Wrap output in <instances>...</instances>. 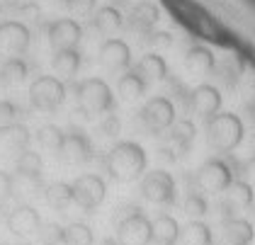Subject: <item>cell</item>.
Returning <instances> with one entry per match:
<instances>
[{
  "label": "cell",
  "instance_id": "cell-1",
  "mask_svg": "<svg viewBox=\"0 0 255 245\" xmlns=\"http://www.w3.org/2000/svg\"><path fill=\"white\" fill-rule=\"evenodd\" d=\"M146 151L136 141H117L105 155V172L115 182H134L146 172Z\"/></svg>",
  "mask_w": 255,
  "mask_h": 245
},
{
  "label": "cell",
  "instance_id": "cell-2",
  "mask_svg": "<svg viewBox=\"0 0 255 245\" xmlns=\"http://www.w3.org/2000/svg\"><path fill=\"white\" fill-rule=\"evenodd\" d=\"M243 138H246V126L236 112H219L207 124V141L214 153L229 155L243 143Z\"/></svg>",
  "mask_w": 255,
  "mask_h": 245
},
{
  "label": "cell",
  "instance_id": "cell-3",
  "mask_svg": "<svg viewBox=\"0 0 255 245\" xmlns=\"http://www.w3.org/2000/svg\"><path fill=\"white\" fill-rule=\"evenodd\" d=\"M76 102H78L80 114L98 117V114L112 110L115 95H112V88L102 78H85L83 83L76 85Z\"/></svg>",
  "mask_w": 255,
  "mask_h": 245
},
{
  "label": "cell",
  "instance_id": "cell-4",
  "mask_svg": "<svg viewBox=\"0 0 255 245\" xmlns=\"http://www.w3.org/2000/svg\"><path fill=\"white\" fill-rule=\"evenodd\" d=\"M115 241L119 245H151L153 243L151 219L141 209L131 207L122 219H117V236H115Z\"/></svg>",
  "mask_w": 255,
  "mask_h": 245
},
{
  "label": "cell",
  "instance_id": "cell-5",
  "mask_svg": "<svg viewBox=\"0 0 255 245\" xmlns=\"http://www.w3.org/2000/svg\"><path fill=\"white\" fill-rule=\"evenodd\" d=\"M66 102V85L56 76H39L29 85V105L39 112H56Z\"/></svg>",
  "mask_w": 255,
  "mask_h": 245
},
{
  "label": "cell",
  "instance_id": "cell-6",
  "mask_svg": "<svg viewBox=\"0 0 255 245\" xmlns=\"http://www.w3.org/2000/svg\"><path fill=\"white\" fill-rule=\"evenodd\" d=\"M234 175L236 172L231 170V165H229L226 160H221V158H209V160H204V163L199 165L195 180H197V187L202 189V192L221 194V192H226V189L231 187Z\"/></svg>",
  "mask_w": 255,
  "mask_h": 245
},
{
  "label": "cell",
  "instance_id": "cell-7",
  "mask_svg": "<svg viewBox=\"0 0 255 245\" xmlns=\"http://www.w3.org/2000/svg\"><path fill=\"white\" fill-rule=\"evenodd\" d=\"M175 114H177V110H175V105H173V100L158 95V97H151L141 107L138 119H141V124L151 133H160L175 124Z\"/></svg>",
  "mask_w": 255,
  "mask_h": 245
},
{
  "label": "cell",
  "instance_id": "cell-8",
  "mask_svg": "<svg viewBox=\"0 0 255 245\" xmlns=\"http://www.w3.org/2000/svg\"><path fill=\"white\" fill-rule=\"evenodd\" d=\"M71 187H73V202H76L83 211H88V214H93V211L105 202V194H107L105 180H102L100 175H93V172L76 177V180L71 182Z\"/></svg>",
  "mask_w": 255,
  "mask_h": 245
},
{
  "label": "cell",
  "instance_id": "cell-9",
  "mask_svg": "<svg viewBox=\"0 0 255 245\" xmlns=\"http://www.w3.org/2000/svg\"><path fill=\"white\" fill-rule=\"evenodd\" d=\"M138 192L151 204H173L175 202V180L165 170H151L143 175Z\"/></svg>",
  "mask_w": 255,
  "mask_h": 245
},
{
  "label": "cell",
  "instance_id": "cell-10",
  "mask_svg": "<svg viewBox=\"0 0 255 245\" xmlns=\"http://www.w3.org/2000/svg\"><path fill=\"white\" fill-rule=\"evenodd\" d=\"M29 41H32V32L27 24H22L17 19L0 22V56L20 58L22 54H27Z\"/></svg>",
  "mask_w": 255,
  "mask_h": 245
},
{
  "label": "cell",
  "instance_id": "cell-11",
  "mask_svg": "<svg viewBox=\"0 0 255 245\" xmlns=\"http://www.w3.org/2000/svg\"><path fill=\"white\" fill-rule=\"evenodd\" d=\"M46 37L54 51H66V49H78L80 39H83V27L76 19L61 17L54 19L46 29Z\"/></svg>",
  "mask_w": 255,
  "mask_h": 245
},
{
  "label": "cell",
  "instance_id": "cell-12",
  "mask_svg": "<svg viewBox=\"0 0 255 245\" xmlns=\"http://www.w3.org/2000/svg\"><path fill=\"white\" fill-rule=\"evenodd\" d=\"M221 105H224V97L221 90L212 85V83H202L197 85L195 90L190 93V110L197 117H204V119H212L221 112Z\"/></svg>",
  "mask_w": 255,
  "mask_h": 245
},
{
  "label": "cell",
  "instance_id": "cell-13",
  "mask_svg": "<svg viewBox=\"0 0 255 245\" xmlns=\"http://www.w3.org/2000/svg\"><path fill=\"white\" fill-rule=\"evenodd\" d=\"M59 158L63 163H68V165L90 163L93 160V143H90V138L83 131H78V129L68 131L59 148Z\"/></svg>",
  "mask_w": 255,
  "mask_h": 245
},
{
  "label": "cell",
  "instance_id": "cell-14",
  "mask_svg": "<svg viewBox=\"0 0 255 245\" xmlns=\"http://www.w3.org/2000/svg\"><path fill=\"white\" fill-rule=\"evenodd\" d=\"M7 228L12 236L17 238H32L41 231V216L39 211L29 204H22V207L12 209L7 214Z\"/></svg>",
  "mask_w": 255,
  "mask_h": 245
},
{
  "label": "cell",
  "instance_id": "cell-15",
  "mask_svg": "<svg viewBox=\"0 0 255 245\" xmlns=\"http://www.w3.org/2000/svg\"><path fill=\"white\" fill-rule=\"evenodd\" d=\"M98 56H100V63L107 71H115V73L117 71H127L131 66V49L122 39H105Z\"/></svg>",
  "mask_w": 255,
  "mask_h": 245
},
{
  "label": "cell",
  "instance_id": "cell-16",
  "mask_svg": "<svg viewBox=\"0 0 255 245\" xmlns=\"http://www.w3.org/2000/svg\"><path fill=\"white\" fill-rule=\"evenodd\" d=\"M29 146V129L24 124H12V126H0V160L10 155H20Z\"/></svg>",
  "mask_w": 255,
  "mask_h": 245
},
{
  "label": "cell",
  "instance_id": "cell-17",
  "mask_svg": "<svg viewBox=\"0 0 255 245\" xmlns=\"http://www.w3.org/2000/svg\"><path fill=\"white\" fill-rule=\"evenodd\" d=\"M185 68L192 73V76H209L216 71V56L212 49L197 44L192 49H187L185 54Z\"/></svg>",
  "mask_w": 255,
  "mask_h": 245
},
{
  "label": "cell",
  "instance_id": "cell-18",
  "mask_svg": "<svg viewBox=\"0 0 255 245\" xmlns=\"http://www.w3.org/2000/svg\"><path fill=\"white\" fill-rule=\"evenodd\" d=\"M224 238L229 245H251L255 238V228L246 219H226L224 221Z\"/></svg>",
  "mask_w": 255,
  "mask_h": 245
},
{
  "label": "cell",
  "instance_id": "cell-19",
  "mask_svg": "<svg viewBox=\"0 0 255 245\" xmlns=\"http://www.w3.org/2000/svg\"><path fill=\"white\" fill-rule=\"evenodd\" d=\"M195 138H197V126L192 119H180V122H175L170 126V143L175 148L177 158L190 151V146H192Z\"/></svg>",
  "mask_w": 255,
  "mask_h": 245
},
{
  "label": "cell",
  "instance_id": "cell-20",
  "mask_svg": "<svg viewBox=\"0 0 255 245\" xmlns=\"http://www.w3.org/2000/svg\"><path fill=\"white\" fill-rule=\"evenodd\" d=\"M153 226V241L158 245H175L180 238V224L170 214H156V219L151 221Z\"/></svg>",
  "mask_w": 255,
  "mask_h": 245
},
{
  "label": "cell",
  "instance_id": "cell-21",
  "mask_svg": "<svg viewBox=\"0 0 255 245\" xmlns=\"http://www.w3.org/2000/svg\"><path fill=\"white\" fill-rule=\"evenodd\" d=\"M93 24H95V29H98L100 34H105V37H112V34H117L119 29H122L124 17H122V12H119L117 7H112V5H105V7H100L98 12H95Z\"/></svg>",
  "mask_w": 255,
  "mask_h": 245
},
{
  "label": "cell",
  "instance_id": "cell-22",
  "mask_svg": "<svg viewBox=\"0 0 255 245\" xmlns=\"http://www.w3.org/2000/svg\"><path fill=\"white\" fill-rule=\"evenodd\" d=\"M131 27L141 32V34H148L153 27H156V22L160 19V12H158V7L153 2H138L136 7L131 10Z\"/></svg>",
  "mask_w": 255,
  "mask_h": 245
},
{
  "label": "cell",
  "instance_id": "cell-23",
  "mask_svg": "<svg viewBox=\"0 0 255 245\" xmlns=\"http://www.w3.org/2000/svg\"><path fill=\"white\" fill-rule=\"evenodd\" d=\"M134 73L141 76L143 80H165L168 78V63H165V58L158 56V54H146L136 63Z\"/></svg>",
  "mask_w": 255,
  "mask_h": 245
},
{
  "label": "cell",
  "instance_id": "cell-24",
  "mask_svg": "<svg viewBox=\"0 0 255 245\" xmlns=\"http://www.w3.org/2000/svg\"><path fill=\"white\" fill-rule=\"evenodd\" d=\"M44 199L51 209L66 211L73 204V187L68 182H51V185L44 187Z\"/></svg>",
  "mask_w": 255,
  "mask_h": 245
},
{
  "label": "cell",
  "instance_id": "cell-25",
  "mask_svg": "<svg viewBox=\"0 0 255 245\" xmlns=\"http://www.w3.org/2000/svg\"><path fill=\"white\" fill-rule=\"evenodd\" d=\"M180 245H212L214 236H212V228L202 221H190L180 228Z\"/></svg>",
  "mask_w": 255,
  "mask_h": 245
},
{
  "label": "cell",
  "instance_id": "cell-26",
  "mask_svg": "<svg viewBox=\"0 0 255 245\" xmlns=\"http://www.w3.org/2000/svg\"><path fill=\"white\" fill-rule=\"evenodd\" d=\"M54 73L61 78H73L80 68V51L78 49H66V51H56L54 61H51Z\"/></svg>",
  "mask_w": 255,
  "mask_h": 245
},
{
  "label": "cell",
  "instance_id": "cell-27",
  "mask_svg": "<svg viewBox=\"0 0 255 245\" xmlns=\"http://www.w3.org/2000/svg\"><path fill=\"white\" fill-rule=\"evenodd\" d=\"M143 93H146V80L141 76H136L134 71L124 73V76L117 80V95L124 102H134V100H138Z\"/></svg>",
  "mask_w": 255,
  "mask_h": 245
},
{
  "label": "cell",
  "instance_id": "cell-28",
  "mask_svg": "<svg viewBox=\"0 0 255 245\" xmlns=\"http://www.w3.org/2000/svg\"><path fill=\"white\" fill-rule=\"evenodd\" d=\"M29 76V66L22 58H5L0 68V80L2 85H22Z\"/></svg>",
  "mask_w": 255,
  "mask_h": 245
},
{
  "label": "cell",
  "instance_id": "cell-29",
  "mask_svg": "<svg viewBox=\"0 0 255 245\" xmlns=\"http://www.w3.org/2000/svg\"><path fill=\"white\" fill-rule=\"evenodd\" d=\"M214 73L221 78L229 88H236L238 80H241V73H243V61H241V56H236V54H229V56L221 58V63H216Z\"/></svg>",
  "mask_w": 255,
  "mask_h": 245
},
{
  "label": "cell",
  "instance_id": "cell-30",
  "mask_svg": "<svg viewBox=\"0 0 255 245\" xmlns=\"http://www.w3.org/2000/svg\"><path fill=\"white\" fill-rule=\"evenodd\" d=\"M226 194H229V204H231L236 211H238V209H248L255 202L253 185L246 182V180H234L231 187L226 189Z\"/></svg>",
  "mask_w": 255,
  "mask_h": 245
},
{
  "label": "cell",
  "instance_id": "cell-31",
  "mask_svg": "<svg viewBox=\"0 0 255 245\" xmlns=\"http://www.w3.org/2000/svg\"><path fill=\"white\" fill-rule=\"evenodd\" d=\"M15 170H17V175L22 177H41V170H44V160H41L39 153L34 151H22L17 155V160H15Z\"/></svg>",
  "mask_w": 255,
  "mask_h": 245
},
{
  "label": "cell",
  "instance_id": "cell-32",
  "mask_svg": "<svg viewBox=\"0 0 255 245\" xmlns=\"http://www.w3.org/2000/svg\"><path fill=\"white\" fill-rule=\"evenodd\" d=\"M95 236H93V228L85 226V224H68L63 228V243L61 245H93Z\"/></svg>",
  "mask_w": 255,
  "mask_h": 245
},
{
  "label": "cell",
  "instance_id": "cell-33",
  "mask_svg": "<svg viewBox=\"0 0 255 245\" xmlns=\"http://www.w3.org/2000/svg\"><path fill=\"white\" fill-rule=\"evenodd\" d=\"M63 138H66V133H63V129H59L56 124H44V126H39V131H37V141H39L41 146L49 148V151H56V153H59Z\"/></svg>",
  "mask_w": 255,
  "mask_h": 245
},
{
  "label": "cell",
  "instance_id": "cell-34",
  "mask_svg": "<svg viewBox=\"0 0 255 245\" xmlns=\"http://www.w3.org/2000/svg\"><path fill=\"white\" fill-rule=\"evenodd\" d=\"M182 211H185L187 216H192L195 221H199V219L209 211V204H207V199H204L199 192H187V197H185V202H182Z\"/></svg>",
  "mask_w": 255,
  "mask_h": 245
},
{
  "label": "cell",
  "instance_id": "cell-35",
  "mask_svg": "<svg viewBox=\"0 0 255 245\" xmlns=\"http://www.w3.org/2000/svg\"><path fill=\"white\" fill-rule=\"evenodd\" d=\"M20 119H22V110L12 100H0V126L20 124Z\"/></svg>",
  "mask_w": 255,
  "mask_h": 245
},
{
  "label": "cell",
  "instance_id": "cell-36",
  "mask_svg": "<svg viewBox=\"0 0 255 245\" xmlns=\"http://www.w3.org/2000/svg\"><path fill=\"white\" fill-rule=\"evenodd\" d=\"M119 131H122V122H119L117 114H105L98 126L100 136H105V138H117Z\"/></svg>",
  "mask_w": 255,
  "mask_h": 245
},
{
  "label": "cell",
  "instance_id": "cell-37",
  "mask_svg": "<svg viewBox=\"0 0 255 245\" xmlns=\"http://www.w3.org/2000/svg\"><path fill=\"white\" fill-rule=\"evenodd\" d=\"M39 238L44 245H61L63 243V226H59V224H41Z\"/></svg>",
  "mask_w": 255,
  "mask_h": 245
},
{
  "label": "cell",
  "instance_id": "cell-38",
  "mask_svg": "<svg viewBox=\"0 0 255 245\" xmlns=\"http://www.w3.org/2000/svg\"><path fill=\"white\" fill-rule=\"evenodd\" d=\"M95 2H98V0H63V5L68 7V12L76 15V17L90 15V12L95 10Z\"/></svg>",
  "mask_w": 255,
  "mask_h": 245
},
{
  "label": "cell",
  "instance_id": "cell-39",
  "mask_svg": "<svg viewBox=\"0 0 255 245\" xmlns=\"http://www.w3.org/2000/svg\"><path fill=\"white\" fill-rule=\"evenodd\" d=\"M10 197H12V175L5 172V170H0V207H2Z\"/></svg>",
  "mask_w": 255,
  "mask_h": 245
},
{
  "label": "cell",
  "instance_id": "cell-40",
  "mask_svg": "<svg viewBox=\"0 0 255 245\" xmlns=\"http://www.w3.org/2000/svg\"><path fill=\"white\" fill-rule=\"evenodd\" d=\"M146 41L153 44V46H170V44H173V37L160 29V32H148V34H146Z\"/></svg>",
  "mask_w": 255,
  "mask_h": 245
},
{
  "label": "cell",
  "instance_id": "cell-41",
  "mask_svg": "<svg viewBox=\"0 0 255 245\" xmlns=\"http://www.w3.org/2000/svg\"><path fill=\"white\" fill-rule=\"evenodd\" d=\"M243 117H246V122L255 129V102H248V105L243 107Z\"/></svg>",
  "mask_w": 255,
  "mask_h": 245
},
{
  "label": "cell",
  "instance_id": "cell-42",
  "mask_svg": "<svg viewBox=\"0 0 255 245\" xmlns=\"http://www.w3.org/2000/svg\"><path fill=\"white\" fill-rule=\"evenodd\" d=\"M246 172H248V177L255 182V153L248 158V163H246Z\"/></svg>",
  "mask_w": 255,
  "mask_h": 245
},
{
  "label": "cell",
  "instance_id": "cell-43",
  "mask_svg": "<svg viewBox=\"0 0 255 245\" xmlns=\"http://www.w3.org/2000/svg\"><path fill=\"white\" fill-rule=\"evenodd\" d=\"M100 245H119L117 241H115V238H105V241H102V243Z\"/></svg>",
  "mask_w": 255,
  "mask_h": 245
},
{
  "label": "cell",
  "instance_id": "cell-44",
  "mask_svg": "<svg viewBox=\"0 0 255 245\" xmlns=\"http://www.w3.org/2000/svg\"><path fill=\"white\" fill-rule=\"evenodd\" d=\"M251 151L255 153V131H253V136H251Z\"/></svg>",
  "mask_w": 255,
  "mask_h": 245
},
{
  "label": "cell",
  "instance_id": "cell-45",
  "mask_svg": "<svg viewBox=\"0 0 255 245\" xmlns=\"http://www.w3.org/2000/svg\"><path fill=\"white\" fill-rule=\"evenodd\" d=\"M22 245H27V243H22Z\"/></svg>",
  "mask_w": 255,
  "mask_h": 245
},
{
  "label": "cell",
  "instance_id": "cell-46",
  "mask_svg": "<svg viewBox=\"0 0 255 245\" xmlns=\"http://www.w3.org/2000/svg\"><path fill=\"white\" fill-rule=\"evenodd\" d=\"M0 245H2V243H0Z\"/></svg>",
  "mask_w": 255,
  "mask_h": 245
}]
</instances>
